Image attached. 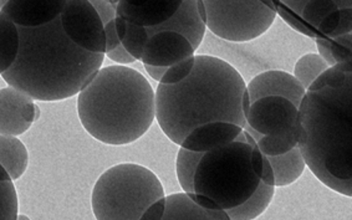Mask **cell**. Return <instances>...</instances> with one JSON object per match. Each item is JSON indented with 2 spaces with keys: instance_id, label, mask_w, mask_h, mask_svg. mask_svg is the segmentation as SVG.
<instances>
[{
  "instance_id": "cell-39",
  "label": "cell",
  "mask_w": 352,
  "mask_h": 220,
  "mask_svg": "<svg viewBox=\"0 0 352 220\" xmlns=\"http://www.w3.org/2000/svg\"><path fill=\"white\" fill-rule=\"evenodd\" d=\"M250 104H252V101H250V98H249V92L248 90H245L243 92V96H241V107H243V111H244V115H247Z\"/></svg>"
},
{
  "instance_id": "cell-7",
  "label": "cell",
  "mask_w": 352,
  "mask_h": 220,
  "mask_svg": "<svg viewBox=\"0 0 352 220\" xmlns=\"http://www.w3.org/2000/svg\"><path fill=\"white\" fill-rule=\"evenodd\" d=\"M206 25L215 36L232 43L258 39L274 24L273 0H202Z\"/></svg>"
},
{
  "instance_id": "cell-25",
  "label": "cell",
  "mask_w": 352,
  "mask_h": 220,
  "mask_svg": "<svg viewBox=\"0 0 352 220\" xmlns=\"http://www.w3.org/2000/svg\"><path fill=\"white\" fill-rule=\"evenodd\" d=\"M339 10V7L333 3V0H311L301 10V21L309 26L318 36L316 28L322 20L327 18L329 14Z\"/></svg>"
},
{
  "instance_id": "cell-13",
  "label": "cell",
  "mask_w": 352,
  "mask_h": 220,
  "mask_svg": "<svg viewBox=\"0 0 352 220\" xmlns=\"http://www.w3.org/2000/svg\"><path fill=\"white\" fill-rule=\"evenodd\" d=\"M241 131L243 127L232 122L203 123L189 132L179 147L206 153L233 142Z\"/></svg>"
},
{
  "instance_id": "cell-8",
  "label": "cell",
  "mask_w": 352,
  "mask_h": 220,
  "mask_svg": "<svg viewBox=\"0 0 352 220\" xmlns=\"http://www.w3.org/2000/svg\"><path fill=\"white\" fill-rule=\"evenodd\" d=\"M298 107L287 98L267 96L252 102L245 121L264 136L280 135L298 126Z\"/></svg>"
},
{
  "instance_id": "cell-18",
  "label": "cell",
  "mask_w": 352,
  "mask_h": 220,
  "mask_svg": "<svg viewBox=\"0 0 352 220\" xmlns=\"http://www.w3.org/2000/svg\"><path fill=\"white\" fill-rule=\"evenodd\" d=\"M275 186H269L264 182H259L254 193L247 201L226 212L230 220H253L261 217L267 210L275 195Z\"/></svg>"
},
{
  "instance_id": "cell-26",
  "label": "cell",
  "mask_w": 352,
  "mask_h": 220,
  "mask_svg": "<svg viewBox=\"0 0 352 220\" xmlns=\"http://www.w3.org/2000/svg\"><path fill=\"white\" fill-rule=\"evenodd\" d=\"M148 38H150V35L147 33L144 26L127 23L126 33H124V39L121 40V44L133 58L136 60H141L144 45H146Z\"/></svg>"
},
{
  "instance_id": "cell-27",
  "label": "cell",
  "mask_w": 352,
  "mask_h": 220,
  "mask_svg": "<svg viewBox=\"0 0 352 220\" xmlns=\"http://www.w3.org/2000/svg\"><path fill=\"white\" fill-rule=\"evenodd\" d=\"M0 219H18V195L13 181L0 182Z\"/></svg>"
},
{
  "instance_id": "cell-15",
  "label": "cell",
  "mask_w": 352,
  "mask_h": 220,
  "mask_svg": "<svg viewBox=\"0 0 352 220\" xmlns=\"http://www.w3.org/2000/svg\"><path fill=\"white\" fill-rule=\"evenodd\" d=\"M162 219L228 220L229 215L223 209H204L198 206L186 192H183L166 197V208Z\"/></svg>"
},
{
  "instance_id": "cell-31",
  "label": "cell",
  "mask_w": 352,
  "mask_h": 220,
  "mask_svg": "<svg viewBox=\"0 0 352 220\" xmlns=\"http://www.w3.org/2000/svg\"><path fill=\"white\" fill-rule=\"evenodd\" d=\"M104 56H107L118 65H129V64H133L138 61L131 55L130 52L124 49V46L121 43L111 52H104Z\"/></svg>"
},
{
  "instance_id": "cell-36",
  "label": "cell",
  "mask_w": 352,
  "mask_h": 220,
  "mask_svg": "<svg viewBox=\"0 0 352 220\" xmlns=\"http://www.w3.org/2000/svg\"><path fill=\"white\" fill-rule=\"evenodd\" d=\"M250 162H252V167H253L255 175L261 178V170H263V153H261V149L258 148L256 144L252 146Z\"/></svg>"
},
{
  "instance_id": "cell-20",
  "label": "cell",
  "mask_w": 352,
  "mask_h": 220,
  "mask_svg": "<svg viewBox=\"0 0 352 220\" xmlns=\"http://www.w3.org/2000/svg\"><path fill=\"white\" fill-rule=\"evenodd\" d=\"M203 155V152H195L184 147H179L176 161L177 178L183 192L186 193L193 192V178L197 166L202 160Z\"/></svg>"
},
{
  "instance_id": "cell-11",
  "label": "cell",
  "mask_w": 352,
  "mask_h": 220,
  "mask_svg": "<svg viewBox=\"0 0 352 220\" xmlns=\"http://www.w3.org/2000/svg\"><path fill=\"white\" fill-rule=\"evenodd\" d=\"M247 90L252 102L267 96H280L292 101L298 109L307 94V90L294 75L283 70L261 72L252 78L247 85Z\"/></svg>"
},
{
  "instance_id": "cell-22",
  "label": "cell",
  "mask_w": 352,
  "mask_h": 220,
  "mask_svg": "<svg viewBox=\"0 0 352 220\" xmlns=\"http://www.w3.org/2000/svg\"><path fill=\"white\" fill-rule=\"evenodd\" d=\"M299 124L292 131L280 135H265L256 142L258 148L265 155H284L298 144Z\"/></svg>"
},
{
  "instance_id": "cell-23",
  "label": "cell",
  "mask_w": 352,
  "mask_h": 220,
  "mask_svg": "<svg viewBox=\"0 0 352 220\" xmlns=\"http://www.w3.org/2000/svg\"><path fill=\"white\" fill-rule=\"evenodd\" d=\"M104 25L106 52H111L121 43L116 33V7L110 0H89Z\"/></svg>"
},
{
  "instance_id": "cell-14",
  "label": "cell",
  "mask_w": 352,
  "mask_h": 220,
  "mask_svg": "<svg viewBox=\"0 0 352 220\" xmlns=\"http://www.w3.org/2000/svg\"><path fill=\"white\" fill-rule=\"evenodd\" d=\"M146 30L148 35L158 32H176L187 38L197 50L204 39L207 25L198 14L197 0H183L182 6L170 19L161 25L146 28Z\"/></svg>"
},
{
  "instance_id": "cell-43",
  "label": "cell",
  "mask_w": 352,
  "mask_h": 220,
  "mask_svg": "<svg viewBox=\"0 0 352 220\" xmlns=\"http://www.w3.org/2000/svg\"><path fill=\"white\" fill-rule=\"evenodd\" d=\"M18 218H19V219H30L29 217H26V215H19V214H18Z\"/></svg>"
},
{
  "instance_id": "cell-3",
  "label": "cell",
  "mask_w": 352,
  "mask_h": 220,
  "mask_svg": "<svg viewBox=\"0 0 352 220\" xmlns=\"http://www.w3.org/2000/svg\"><path fill=\"white\" fill-rule=\"evenodd\" d=\"M78 95L80 122L104 144L136 142L156 120V92L142 74L127 66L101 67Z\"/></svg>"
},
{
  "instance_id": "cell-19",
  "label": "cell",
  "mask_w": 352,
  "mask_h": 220,
  "mask_svg": "<svg viewBox=\"0 0 352 220\" xmlns=\"http://www.w3.org/2000/svg\"><path fill=\"white\" fill-rule=\"evenodd\" d=\"M18 52V34L15 26L0 13V75L13 64Z\"/></svg>"
},
{
  "instance_id": "cell-30",
  "label": "cell",
  "mask_w": 352,
  "mask_h": 220,
  "mask_svg": "<svg viewBox=\"0 0 352 220\" xmlns=\"http://www.w3.org/2000/svg\"><path fill=\"white\" fill-rule=\"evenodd\" d=\"M273 1L274 4L275 3L280 4L281 7L285 8L287 12L299 18L302 8L311 0H273ZM333 1L339 7V9H352V0H333Z\"/></svg>"
},
{
  "instance_id": "cell-38",
  "label": "cell",
  "mask_w": 352,
  "mask_h": 220,
  "mask_svg": "<svg viewBox=\"0 0 352 220\" xmlns=\"http://www.w3.org/2000/svg\"><path fill=\"white\" fill-rule=\"evenodd\" d=\"M115 24H116V33H118V39L120 41L124 39V33H126V28H127V21L116 15V20H115Z\"/></svg>"
},
{
  "instance_id": "cell-4",
  "label": "cell",
  "mask_w": 352,
  "mask_h": 220,
  "mask_svg": "<svg viewBox=\"0 0 352 220\" xmlns=\"http://www.w3.org/2000/svg\"><path fill=\"white\" fill-rule=\"evenodd\" d=\"M298 147L324 186L352 197V78L307 91L299 106Z\"/></svg>"
},
{
  "instance_id": "cell-34",
  "label": "cell",
  "mask_w": 352,
  "mask_h": 220,
  "mask_svg": "<svg viewBox=\"0 0 352 220\" xmlns=\"http://www.w3.org/2000/svg\"><path fill=\"white\" fill-rule=\"evenodd\" d=\"M187 195H188L193 201H196L198 206H201V207L204 208V209H212V210H219V209H221V207H219L213 199H210L209 197H207V195H201V193H195V192H190V193H187Z\"/></svg>"
},
{
  "instance_id": "cell-41",
  "label": "cell",
  "mask_w": 352,
  "mask_h": 220,
  "mask_svg": "<svg viewBox=\"0 0 352 220\" xmlns=\"http://www.w3.org/2000/svg\"><path fill=\"white\" fill-rule=\"evenodd\" d=\"M13 181L12 178H10V175L7 172V169L4 168L3 166H1V163H0V182H10Z\"/></svg>"
},
{
  "instance_id": "cell-5",
  "label": "cell",
  "mask_w": 352,
  "mask_h": 220,
  "mask_svg": "<svg viewBox=\"0 0 352 220\" xmlns=\"http://www.w3.org/2000/svg\"><path fill=\"white\" fill-rule=\"evenodd\" d=\"M162 182L138 163H120L98 177L91 195L96 219H141L153 201L164 197Z\"/></svg>"
},
{
  "instance_id": "cell-12",
  "label": "cell",
  "mask_w": 352,
  "mask_h": 220,
  "mask_svg": "<svg viewBox=\"0 0 352 220\" xmlns=\"http://www.w3.org/2000/svg\"><path fill=\"white\" fill-rule=\"evenodd\" d=\"M183 0H120L116 6V15L127 23L144 28L161 25L170 19Z\"/></svg>"
},
{
  "instance_id": "cell-44",
  "label": "cell",
  "mask_w": 352,
  "mask_h": 220,
  "mask_svg": "<svg viewBox=\"0 0 352 220\" xmlns=\"http://www.w3.org/2000/svg\"><path fill=\"white\" fill-rule=\"evenodd\" d=\"M110 1H111L112 4H113V6H115V7H116V6H118V1H120V0H110Z\"/></svg>"
},
{
  "instance_id": "cell-35",
  "label": "cell",
  "mask_w": 352,
  "mask_h": 220,
  "mask_svg": "<svg viewBox=\"0 0 352 220\" xmlns=\"http://www.w3.org/2000/svg\"><path fill=\"white\" fill-rule=\"evenodd\" d=\"M261 181L269 186H274V170L265 155H263V170H261Z\"/></svg>"
},
{
  "instance_id": "cell-6",
  "label": "cell",
  "mask_w": 352,
  "mask_h": 220,
  "mask_svg": "<svg viewBox=\"0 0 352 220\" xmlns=\"http://www.w3.org/2000/svg\"><path fill=\"white\" fill-rule=\"evenodd\" d=\"M250 155L252 146L238 140L206 152L197 166L193 192L207 195L223 210L244 203L261 182Z\"/></svg>"
},
{
  "instance_id": "cell-2",
  "label": "cell",
  "mask_w": 352,
  "mask_h": 220,
  "mask_svg": "<svg viewBox=\"0 0 352 220\" xmlns=\"http://www.w3.org/2000/svg\"><path fill=\"white\" fill-rule=\"evenodd\" d=\"M247 84L234 66L210 55H195L187 78L175 85L158 84L156 120L164 135L181 146L189 132L203 123H247L241 96Z\"/></svg>"
},
{
  "instance_id": "cell-17",
  "label": "cell",
  "mask_w": 352,
  "mask_h": 220,
  "mask_svg": "<svg viewBox=\"0 0 352 220\" xmlns=\"http://www.w3.org/2000/svg\"><path fill=\"white\" fill-rule=\"evenodd\" d=\"M0 163L13 181L25 173L29 153L25 144L18 137L0 135Z\"/></svg>"
},
{
  "instance_id": "cell-29",
  "label": "cell",
  "mask_w": 352,
  "mask_h": 220,
  "mask_svg": "<svg viewBox=\"0 0 352 220\" xmlns=\"http://www.w3.org/2000/svg\"><path fill=\"white\" fill-rule=\"evenodd\" d=\"M351 43V33L342 34L331 39V56L336 64L341 61H352Z\"/></svg>"
},
{
  "instance_id": "cell-32",
  "label": "cell",
  "mask_w": 352,
  "mask_h": 220,
  "mask_svg": "<svg viewBox=\"0 0 352 220\" xmlns=\"http://www.w3.org/2000/svg\"><path fill=\"white\" fill-rule=\"evenodd\" d=\"M315 43L318 46L320 56L325 60V63L329 65V67L335 65L336 63L331 56V39L324 38V36H316Z\"/></svg>"
},
{
  "instance_id": "cell-28",
  "label": "cell",
  "mask_w": 352,
  "mask_h": 220,
  "mask_svg": "<svg viewBox=\"0 0 352 220\" xmlns=\"http://www.w3.org/2000/svg\"><path fill=\"white\" fill-rule=\"evenodd\" d=\"M193 65H195V56L186 58V60L177 63L175 65L170 66L160 82L166 85H175L181 82L190 74Z\"/></svg>"
},
{
  "instance_id": "cell-42",
  "label": "cell",
  "mask_w": 352,
  "mask_h": 220,
  "mask_svg": "<svg viewBox=\"0 0 352 220\" xmlns=\"http://www.w3.org/2000/svg\"><path fill=\"white\" fill-rule=\"evenodd\" d=\"M8 1H9V0H0V10L7 4Z\"/></svg>"
},
{
  "instance_id": "cell-10",
  "label": "cell",
  "mask_w": 352,
  "mask_h": 220,
  "mask_svg": "<svg viewBox=\"0 0 352 220\" xmlns=\"http://www.w3.org/2000/svg\"><path fill=\"white\" fill-rule=\"evenodd\" d=\"M195 47L187 38L176 32L151 34L141 56L144 65L170 66L195 56Z\"/></svg>"
},
{
  "instance_id": "cell-24",
  "label": "cell",
  "mask_w": 352,
  "mask_h": 220,
  "mask_svg": "<svg viewBox=\"0 0 352 220\" xmlns=\"http://www.w3.org/2000/svg\"><path fill=\"white\" fill-rule=\"evenodd\" d=\"M352 78V61H341L321 72L307 91H316L321 87H339Z\"/></svg>"
},
{
  "instance_id": "cell-40",
  "label": "cell",
  "mask_w": 352,
  "mask_h": 220,
  "mask_svg": "<svg viewBox=\"0 0 352 220\" xmlns=\"http://www.w3.org/2000/svg\"><path fill=\"white\" fill-rule=\"evenodd\" d=\"M197 10H198L201 19L206 23V20H207V10H206V7H204L202 0H197Z\"/></svg>"
},
{
  "instance_id": "cell-16",
  "label": "cell",
  "mask_w": 352,
  "mask_h": 220,
  "mask_svg": "<svg viewBox=\"0 0 352 220\" xmlns=\"http://www.w3.org/2000/svg\"><path fill=\"white\" fill-rule=\"evenodd\" d=\"M274 170L275 187H287L300 178L307 168V163L298 144L287 153L267 155Z\"/></svg>"
},
{
  "instance_id": "cell-1",
  "label": "cell",
  "mask_w": 352,
  "mask_h": 220,
  "mask_svg": "<svg viewBox=\"0 0 352 220\" xmlns=\"http://www.w3.org/2000/svg\"><path fill=\"white\" fill-rule=\"evenodd\" d=\"M18 52L1 74L8 86L55 102L78 95L102 67L104 25L89 0H9Z\"/></svg>"
},
{
  "instance_id": "cell-9",
  "label": "cell",
  "mask_w": 352,
  "mask_h": 220,
  "mask_svg": "<svg viewBox=\"0 0 352 220\" xmlns=\"http://www.w3.org/2000/svg\"><path fill=\"white\" fill-rule=\"evenodd\" d=\"M40 117L34 98L12 86L0 90V135L20 136Z\"/></svg>"
},
{
  "instance_id": "cell-37",
  "label": "cell",
  "mask_w": 352,
  "mask_h": 220,
  "mask_svg": "<svg viewBox=\"0 0 352 220\" xmlns=\"http://www.w3.org/2000/svg\"><path fill=\"white\" fill-rule=\"evenodd\" d=\"M144 69L147 74L150 75L151 78H153L157 82H160L162 78H164V74L167 72L168 67L166 66H152V65H144Z\"/></svg>"
},
{
  "instance_id": "cell-21",
  "label": "cell",
  "mask_w": 352,
  "mask_h": 220,
  "mask_svg": "<svg viewBox=\"0 0 352 220\" xmlns=\"http://www.w3.org/2000/svg\"><path fill=\"white\" fill-rule=\"evenodd\" d=\"M327 69H329V65L319 54H305L295 63L294 76L307 91L309 86Z\"/></svg>"
},
{
  "instance_id": "cell-33",
  "label": "cell",
  "mask_w": 352,
  "mask_h": 220,
  "mask_svg": "<svg viewBox=\"0 0 352 220\" xmlns=\"http://www.w3.org/2000/svg\"><path fill=\"white\" fill-rule=\"evenodd\" d=\"M164 208H166V195L161 199H157L151 204L150 207L144 210L141 219H162L164 213Z\"/></svg>"
}]
</instances>
